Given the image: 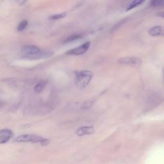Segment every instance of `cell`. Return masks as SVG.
I'll use <instances>...</instances> for the list:
<instances>
[{
    "instance_id": "obj_1",
    "label": "cell",
    "mask_w": 164,
    "mask_h": 164,
    "mask_svg": "<svg viewBox=\"0 0 164 164\" xmlns=\"http://www.w3.org/2000/svg\"><path fill=\"white\" fill-rule=\"evenodd\" d=\"M22 55L29 59H40L50 57L53 55L52 51H42L35 45H26L21 48Z\"/></svg>"
},
{
    "instance_id": "obj_2",
    "label": "cell",
    "mask_w": 164,
    "mask_h": 164,
    "mask_svg": "<svg viewBox=\"0 0 164 164\" xmlns=\"http://www.w3.org/2000/svg\"><path fill=\"white\" fill-rule=\"evenodd\" d=\"M93 77V72L88 70H80L74 71V83L80 88H85L91 81Z\"/></svg>"
},
{
    "instance_id": "obj_3",
    "label": "cell",
    "mask_w": 164,
    "mask_h": 164,
    "mask_svg": "<svg viewBox=\"0 0 164 164\" xmlns=\"http://www.w3.org/2000/svg\"><path fill=\"white\" fill-rule=\"evenodd\" d=\"M14 142H32V143H40L42 145H45L49 144V140L44 139L42 137L30 135V134H26V135H22L18 136L15 139Z\"/></svg>"
},
{
    "instance_id": "obj_4",
    "label": "cell",
    "mask_w": 164,
    "mask_h": 164,
    "mask_svg": "<svg viewBox=\"0 0 164 164\" xmlns=\"http://www.w3.org/2000/svg\"><path fill=\"white\" fill-rule=\"evenodd\" d=\"M91 46L90 42H87L78 48L71 49L66 52L67 55H80L85 53L89 49Z\"/></svg>"
},
{
    "instance_id": "obj_5",
    "label": "cell",
    "mask_w": 164,
    "mask_h": 164,
    "mask_svg": "<svg viewBox=\"0 0 164 164\" xmlns=\"http://www.w3.org/2000/svg\"><path fill=\"white\" fill-rule=\"evenodd\" d=\"M117 62L121 64H128V65H133V66H138L141 63L140 59L135 57V56H127L119 58L117 60Z\"/></svg>"
},
{
    "instance_id": "obj_6",
    "label": "cell",
    "mask_w": 164,
    "mask_h": 164,
    "mask_svg": "<svg viewBox=\"0 0 164 164\" xmlns=\"http://www.w3.org/2000/svg\"><path fill=\"white\" fill-rule=\"evenodd\" d=\"M13 136V132L8 129H3L0 131V143L7 142Z\"/></svg>"
},
{
    "instance_id": "obj_7",
    "label": "cell",
    "mask_w": 164,
    "mask_h": 164,
    "mask_svg": "<svg viewBox=\"0 0 164 164\" xmlns=\"http://www.w3.org/2000/svg\"><path fill=\"white\" fill-rule=\"evenodd\" d=\"M94 132V128L93 126H83L80 128L77 131V134L79 136H83L85 135L93 134Z\"/></svg>"
},
{
    "instance_id": "obj_8",
    "label": "cell",
    "mask_w": 164,
    "mask_h": 164,
    "mask_svg": "<svg viewBox=\"0 0 164 164\" xmlns=\"http://www.w3.org/2000/svg\"><path fill=\"white\" fill-rule=\"evenodd\" d=\"M149 34L153 37H156L164 35V28L162 26H156L151 28L149 30Z\"/></svg>"
},
{
    "instance_id": "obj_9",
    "label": "cell",
    "mask_w": 164,
    "mask_h": 164,
    "mask_svg": "<svg viewBox=\"0 0 164 164\" xmlns=\"http://www.w3.org/2000/svg\"><path fill=\"white\" fill-rule=\"evenodd\" d=\"M47 84V82L46 81H41L40 82H39L34 87V91L35 93H40L44 88L45 87V86Z\"/></svg>"
},
{
    "instance_id": "obj_10",
    "label": "cell",
    "mask_w": 164,
    "mask_h": 164,
    "mask_svg": "<svg viewBox=\"0 0 164 164\" xmlns=\"http://www.w3.org/2000/svg\"><path fill=\"white\" fill-rule=\"evenodd\" d=\"M144 2V1H140V0H135V1H133L128 5V7L127 8L126 10L128 11L134 8H135V7L139 6L140 5H141L142 3H143Z\"/></svg>"
},
{
    "instance_id": "obj_11",
    "label": "cell",
    "mask_w": 164,
    "mask_h": 164,
    "mask_svg": "<svg viewBox=\"0 0 164 164\" xmlns=\"http://www.w3.org/2000/svg\"><path fill=\"white\" fill-rule=\"evenodd\" d=\"M153 7H164V0H154L150 3Z\"/></svg>"
},
{
    "instance_id": "obj_12",
    "label": "cell",
    "mask_w": 164,
    "mask_h": 164,
    "mask_svg": "<svg viewBox=\"0 0 164 164\" xmlns=\"http://www.w3.org/2000/svg\"><path fill=\"white\" fill-rule=\"evenodd\" d=\"M82 37V35H71L67 39H66L65 42H73V41L76 40H78V39H80Z\"/></svg>"
},
{
    "instance_id": "obj_13",
    "label": "cell",
    "mask_w": 164,
    "mask_h": 164,
    "mask_svg": "<svg viewBox=\"0 0 164 164\" xmlns=\"http://www.w3.org/2000/svg\"><path fill=\"white\" fill-rule=\"evenodd\" d=\"M66 13H58V14L52 15L51 16H50V19L51 20H58V19L64 18L66 16Z\"/></svg>"
},
{
    "instance_id": "obj_14",
    "label": "cell",
    "mask_w": 164,
    "mask_h": 164,
    "mask_svg": "<svg viewBox=\"0 0 164 164\" xmlns=\"http://www.w3.org/2000/svg\"><path fill=\"white\" fill-rule=\"evenodd\" d=\"M27 25H28V21L26 20L23 21L21 23H19V26L18 27V30L19 32L23 31V29H24L26 28Z\"/></svg>"
},
{
    "instance_id": "obj_15",
    "label": "cell",
    "mask_w": 164,
    "mask_h": 164,
    "mask_svg": "<svg viewBox=\"0 0 164 164\" xmlns=\"http://www.w3.org/2000/svg\"><path fill=\"white\" fill-rule=\"evenodd\" d=\"M124 22H125V20H122V21H121L119 23H117V24H115V25L114 26V28H112V30H116V29H117L119 27H121V26L124 24Z\"/></svg>"
},
{
    "instance_id": "obj_16",
    "label": "cell",
    "mask_w": 164,
    "mask_h": 164,
    "mask_svg": "<svg viewBox=\"0 0 164 164\" xmlns=\"http://www.w3.org/2000/svg\"><path fill=\"white\" fill-rule=\"evenodd\" d=\"M158 16L159 17H161V18H164V12H160L158 13Z\"/></svg>"
},
{
    "instance_id": "obj_17",
    "label": "cell",
    "mask_w": 164,
    "mask_h": 164,
    "mask_svg": "<svg viewBox=\"0 0 164 164\" xmlns=\"http://www.w3.org/2000/svg\"><path fill=\"white\" fill-rule=\"evenodd\" d=\"M163 77H164V69H163Z\"/></svg>"
}]
</instances>
